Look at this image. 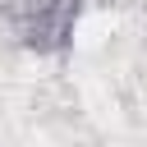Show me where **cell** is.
I'll return each instance as SVG.
<instances>
[{
	"mask_svg": "<svg viewBox=\"0 0 147 147\" xmlns=\"http://www.w3.org/2000/svg\"><path fill=\"white\" fill-rule=\"evenodd\" d=\"M78 14H83V0H60L51 14L32 18L28 28H18V41L37 55H60L74 46V28H78Z\"/></svg>",
	"mask_w": 147,
	"mask_h": 147,
	"instance_id": "cell-1",
	"label": "cell"
},
{
	"mask_svg": "<svg viewBox=\"0 0 147 147\" xmlns=\"http://www.w3.org/2000/svg\"><path fill=\"white\" fill-rule=\"evenodd\" d=\"M60 0H0V14L14 23V32L18 28H28L32 18H41V14H51Z\"/></svg>",
	"mask_w": 147,
	"mask_h": 147,
	"instance_id": "cell-2",
	"label": "cell"
}]
</instances>
